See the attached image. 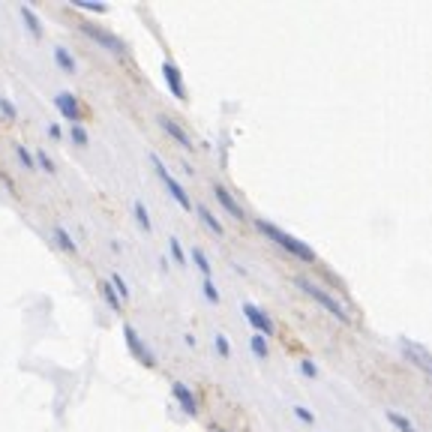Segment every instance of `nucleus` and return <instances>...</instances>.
I'll use <instances>...</instances> for the list:
<instances>
[{
    "mask_svg": "<svg viewBox=\"0 0 432 432\" xmlns=\"http://www.w3.org/2000/svg\"><path fill=\"white\" fill-rule=\"evenodd\" d=\"M255 228L264 234V237H270L276 243L279 249H285L288 255H294L297 261H306V264H312L315 258V249L309 246V243H303L300 237H294V234H288V231H282L279 225H273V222H267V219H255Z\"/></svg>",
    "mask_w": 432,
    "mask_h": 432,
    "instance_id": "nucleus-1",
    "label": "nucleus"
},
{
    "mask_svg": "<svg viewBox=\"0 0 432 432\" xmlns=\"http://www.w3.org/2000/svg\"><path fill=\"white\" fill-rule=\"evenodd\" d=\"M294 285L300 288L303 294H309V297H312V300L318 303V306H324V309H327V312H330L336 321L348 324V309H345V306H342V303H339V300H336V297H333L330 291H324L321 285H315L312 279H306V276H294Z\"/></svg>",
    "mask_w": 432,
    "mask_h": 432,
    "instance_id": "nucleus-2",
    "label": "nucleus"
},
{
    "mask_svg": "<svg viewBox=\"0 0 432 432\" xmlns=\"http://www.w3.org/2000/svg\"><path fill=\"white\" fill-rule=\"evenodd\" d=\"M78 30L87 36V39H93L96 45H102L105 51H111V54H117V57H123L126 54V42L120 39L117 33H111V30H105V27H96L93 21H81L78 24Z\"/></svg>",
    "mask_w": 432,
    "mask_h": 432,
    "instance_id": "nucleus-3",
    "label": "nucleus"
},
{
    "mask_svg": "<svg viewBox=\"0 0 432 432\" xmlns=\"http://www.w3.org/2000/svg\"><path fill=\"white\" fill-rule=\"evenodd\" d=\"M399 351H402V357L408 360V363H414V366L420 369V372L432 375V351L423 345V342L408 339V336H399Z\"/></svg>",
    "mask_w": 432,
    "mask_h": 432,
    "instance_id": "nucleus-4",
    "label": "nucleus"
},
{
    "mask_svg": "<svg viewBox=\"0 0 432 432\" xmlns=\"http://www.w3.org/2000/svg\"><path fill=\"white\" fill-rule=\"evenodd\" d=\"M150 162H153V168H156V174H159V180L165 183V189H168V195L174 198V201L183 207V210H192V201H189V195H186V189L177 183L174 177H171V171L165 168V162L159 159V153H150Z\"/></svg>",
    "mask_w": 432,
    "mask_h": 432,
    "instance_id": "nucleus-5",
    "label": "nucleus"
},
{
    "mask_svg": "<svg viewBox=\"0 0 432 432\" xmlns=\"http://www.w3.org/2000/svg\"><path fill=\"white\" fill-rule=\"evenodd\" d=\"M123 339H126V348H129V354L138 360L141 366H156V354H153V351L144 345L141 342V336H138V330L132 327V324H123Z\"/></svg>",
    "mask_w": 432,
    "mask_h": 432,
    "instance_id": "nucleus-6",
    "label": "nucleus"
},
{
    "mask_svg": "<svg viewBox=\"0 0 432 432\" xmlns=\"http://www.w3.org/2000/svg\"><path fill=\"white\" fill-rule=\"evenodd\" d=\"M243 315H246V321L255 327V333H261L264 339H270L276 333V324H273V318L261 309V306H255V303H243Z\"/></svg>",
    "mask_w": 432,
    "mask_h": 432,
    "instance_id": "nucleus-7",
    "label": "nucleus"
},
{
    "mask_svg": "<svg viewBox=\"0 0 432 432\" xmlns=\"http://www.w3.org/2000/svg\"><path fill=\"white\" fill-rule=\"evenodd\" d=\"M162 75H165V84H168V90L174 93V99H180V102H186L189 99V93H186V84H183V72H180V66L177 63H171V60H165L162 63Z\"/></svg>",
    "mask_w": 432,
    "mask_h": 432,
    "instance_id": "nucleus-8",
    "label": "nucleus"
},
{
    "mask_svg": "<svg viewBox=\"0 0 432 432\" xmlns=\"http://www.w3.org/2000/svg\"><path fill=\"white\" fill-rule=\"evenodd\" d=\"M54 108L66 117L69 123H81V105H78V96L69 93V90H60V93H54Z\"/></svg>",
    "mask_w": 432,
    "mask_h": 432,
    "instance_id": "nucleus-9",
    "label": "nucleus"
},
{
    "mask_svg": "<svg viewBox=\"0 0 432 432\" xmlns=\"http://www.w3.org/2000/svg\"><path fill=\"white\" fill-rule=\"evenodd\" d=\"M159 126L168 132V138H174V141H177L183 150H195V147H192V138H189V132H186V129H183V126H180L177 120H174V117H168V114H159Z\"/></svg>",
    "mask_w": 432,
    "mask_h": 432,
    "instance_id": "nucleus-10",
    "label": "nucleus"
},
{
    "mask_svg": "<svg viewBox=\"0 0 432 432\" xmlns=\"http://www.w3.org/2000/svg\"><path fill=\"white\" fill-rule=\"evenodd\" d=\"M171 396H174V402L189 414V417H195V414H198V399H195V393L189 390L183 381H174V384H171Z\"/></svg>",
    "mask_w": 432,
    "mask_h": 432,
    "instance_id": "nucleus-11",
    "label": "nucleus"
},
{
    "mask_svg": "<svg viewBox=\"0 0 432 432\" xmlns=\"http://www.w3.org/2000/svg\"><path fill=\"white\" fill-rule=\"evenodd\" d=\"M213 195H216V201L222 204V210H225V213H231L234 219H246V213H243L240 201H237V198H234L222 183H213Z\"/></svg>",
    "mask_w": 432,
    "mask_h": 432,
    "instance_id": "nucleus-12",
    "label": "nucleus"
},
{
    "mask_svg": "<svg viewBox=\"0 0 432 432\" xmlns=\"http://www.w3.org/2000/svg\"><path fill=\"white\" fill-rule=\"evenodd\" d=\"M51 240H54V246L63 249V252H78L75 240H72V234L63 228V225H54V228H51Z\"/></svg>",
    "mask_w": 432,
    "mask_h": 432,
    "instance_id": "nucleus-13",
    "label": "nucleus"
},
{
    "mask_svg": "<svg viewBox=\"0 0 432 432\" xmlns=\"http://www.w3.org/2000/svg\"><path fill=\"white\" fill-rule=\"evenodd\" d=\"M54 63H57V66L63 69V72H75L78 69V60L72 57V51L69 48H63V45H54Z\"/></svg>",
    "mask_w": 432,
    "mask_h": 432,
    "instance_id": "nucleus-14",
    "label": "nucleus"
},
{
    "mask_svg": "<svg viewBox=\"0 0 432 432\" xmlns=\"http://www.w3.org/2000/svg\"><path fill=\"white\" fill-rule=\"evenodd\" d=\"M195 210H198V216H201V222L207 225V228H210V231L216 234V237H222V234H225V228H222V222H219V219H216V216H213L210 210H207V204H198V207H195Z\"/></svg>",
    "mask_w": 432,
    "mask_h": 432,
    "instance_id": "nucleus-15",
    "label": "nucleus"
},
{
    "mask_svg": "<svg viewBox=\"0 0 432 432\" xmlns=\"http://www.w3.org/2000/svg\"><path fill=\"white\" fill-rule=\"evenodd\" d=\"M99 297H102V300L111 306L114 312H120V306H123V300L120 297H117V291H114V285L111 282H99Z\"/></svg>",
    "mask_w": 432,
    "mask_h": 432,
    "instance_id": "nucleus-16",
    "label": "nucleus"
},
{
    "mask_svg": "<svg viewBox=\"0 0 432 432\" xmlns=\"http://www.w3.org/2000/svg\"><path fill=\"white\" fill-rule=\"evenodd\" d=\"M18 12H21V18H24V24H27V30H30L33 36H42V27H39V18H36V12L27 3H21L18 6Z\"/></svg>",
    "mask_w": 432,
    "mask_h": 432,
    "instance_id": "nucleus-17",
    "label": "nucleus"
},
{
    "mask_svg": "<svg viewBox=\"0 0 432 432\" xmlns=\"http://www.w3.org/2000/svg\"><path fill=\"white\" fill-rule=\"evenodd\" d=\"M192 264L198 267V270H201V276L204 279H210L213 276V267H210V261H207V255H204V249H192Z\"/></svg>",
    "mask_w": 432,
    "mask_h": 432,
    "instance_id": "nucleus-18",
    "label": "nucleus"
},
{
    "mask_svg": "<svg viewBox=\"0 0 432 432\" xmlns=\"http://www.w3.org/2000/svg\"><path fill=\"white\" fill-rule=\"evenodd\" d=\"M249 348H252V354H255L258 360H264L267 357V339L264 336H261V333H252V336H249Z\"/></svg>",
    "mask_w": 432,
    "mask_h": 432,
    "instance_id": "nucleus-19",
    "label": "nucleus"
},
{
    "mask_svg": "<svg viewBox=\"0 0 432 432\" xmlns=\"http://www.w3.org/2000/svg\"><path fill=\"white\" fill-rule=\"evenodd\" d=\"M387 420H390L399 432H417V426H414V423H411L408 417H402L399 411H387Z\"/></svg>",
    "mask_w": 432,
    "mask_h": 432,
    "instance_id": "nucleus-20",
    "label": "nucleus"
},
{
    "mask_svg": "<svg viewBox=\"0 0 432 432\" xmlns=\"http://www.w3.org/2000/svg\"><path fill=\"white\" fill-rule=\"evenodd\" d=\"M15 156H18V162L24 165V171H36V156L24 147V144H15Z\"/></svg>",
    "mask_w": 432,
    "mask_h": 432,
    "instance_id": "nucleus-21",
    "label": "nucleus"
},
{
    "mask_svg": "<svg viewBox=\"0 0 432 432\" xmlns=\"http://www.w3.org/2000/svg\"><path fill=\"white\" fill-rule=\"evenodd\" d=\"M69 135H72V141H75L78 147H87L90 144V135L84 129V123H69Z\"/></svg>",
    "mask_w": 432,
    "mask_h": 432,
    "instance_id": "nucleus-22",
    "label": "nucleus"
},
{
    "mask_svg": "<svg viewBox=\"0 0 432 432\" xmlns=\"http://www.w3.org/2000/svg\"><path fill=\"white\" fill-rule=\"evenodd\" d=\"M132 213H135V219H138V225L144 231H150L153 225H150V213H147V207H144V201H135L132 204Z\"/></svg>",
    "mask_w": 432,
    "mask_h": 432,
    "instance_id": "nucleus-23",
    "label": "nucleus"
},
{
    "mask_svg": "<svg viewBox=\"0 0 432 432\" xmlns=\"http://www.w3.org/2000/svg\"><path fill=\"white\" fill-rule=\"evenodd\" d=\"M33 156H36V168H42L45 174H54V171H57V168H54V159H51L45 150H36Z\"/></svg>",
    "mask_w": 432,
    "mask_h": 432,
    "instance_id": "nucleus-24",
    "label": "nucleus"
},
{
    "mask_svg": "<svg viewBox=\"0 0 432 432\" xmlns=\"http://www.w3.org/2000/svg\"><path fill=\"white\" fill-rule=\"evenodd\" d=\"M108 282L114 285V291H117V297H120V300H129V285H126V279H123L120 273H111V279H108Z\"/></svg>",
    "mask_w": 432,
    "mask_h": 432,
    "instance_id": "nucleus-25",
    "label": "nucleus"
},
{
    "mask_svg": "<svg viewBox=\"0 0 432 432\" xmlns=\"http://www.w3.org/2000/svg\"><path fill=\"white\" fill-rule=\"evenodd\" d=\"M168 252H171V258H174L180 267H186V252H183V246H180V240H177V237H171V240H168Z\"/></svg>",
    "mask_w": 432,
    "mask_h": 432,
    "instance_id": "nucleus-26",
    "label": "nucleus"
},
{
    "mask_svg": "<svg viewBox=\"0 0 432 432\" xmlns=\"http://www.w3.org/2000/svg\"><path fill=\"white\" fill-rule=\"evenodd\" d=\"M0 114H3L6 120H18V108L9 96H0Z\"/></svg>",
    "mask_w": 432,
    "mask_h": 432,
    "instance_id": "nucleus-27",
    "label": "nucleus"
},
{
    "mask_svg": "<svg viewBox=\"0 0 432 432\" xmlns=\"http://www.w3.org/2000/svg\"><path fill=\"white\" fill-rule=\"evenodd\" d=\"M78 9H90V12H105V3H99V0H72Z\"/></svg>",
    "mask_w": 432,
    "mask_h": 432,
    "instance_id": "nucleus-28",
    "label": "nucleus"
},
{
    "mask_svg": "<svg viewBox=\"0 0 432 432\" xmlns=\"http://www.w3.org/2000/svg\"><path fill=\"white\" fill-rule=\"evenodd\" d=\"M213 348H216V351H219V354H222V357H228V354H231L228 336H222V333H216V336H213Z\"/></svg>",
    "mask_w": 432,
    "mask_h": 432,
    "instance_id": "nucleus-29",
    "label": "nucleus"
},
{
    "mask_svg": "<svg viewBox=\"0 0 432 432\" xmlns=\"http://www.w3.org/2000/svg\"><path fill=\"white\" fill-rule=\"evenodd\" d=\"M201 291H204V297L210 303H219V291H216V285H213V279H204V285H201Z\"/></svg>",
    "mask_w": 432,
    "mask_h": 432,
    "instance_id": "nucleus-30",
    "label": "nucleus"
},
{
    "mask_svg": "<svg viewBox=\"0 0 432 432\" xmlns=\"http://www.w3.org/2000/svg\"><path fill=\"white\" fill-rule=\"evenodd\" d=\"M300 372H303L306 378H318V366H315L312 360H300Z\"/></svg>",
    "mask_w": 432,
    "mask_h": 432,
    "instance_id": "nucleus-31",
    "label": "nucleus"
},
{
    "mask_svg": "<svg viewBox=\"0 0 432 432\" xmlns=\"http://www.w3.org/2000/svg\"><path fill=\"white\" fill-rule=\"evenodd\" d=\"M294 414H297V420H303V423H312L315 420V414L309 408H303V405H294Z\"/></svg>",
    "mask_w": 432,
    "mask_h": 432,
    "instance_id": "nucleus-32",
    "label": "nucleus"
},
{
    "mask_svg": "<svg viewBox=\"0 0 432 432\" xmlns=\"http://www.w3.org/2000/svg\"><path fill=\"white\" fill-rule=\"evenodd\" d=\"M48 135H51V138H54V141H57V138H60V135H63V129H60V123H48Z\"/></svg>",
    "mask_w": 432,
    "mask_h": 432,
    "instance_id": "nucleus-33",
    "label": "nucleus"
},
{
    "mask_svg": "<svg viewBox=\"0 0 432 432\" xmlns=\"http://www.w3.org/2000/svg\"><path fill=\"white\" fill-rule=\"evenodd\" d=\"M213 432H225V429H213Z\"/></svg>",
    "mask_w": 432,
    "mask_h": 432,
    "instance_id": "nucleus-34",
    "label": "nucleus"
}]
</instances>
